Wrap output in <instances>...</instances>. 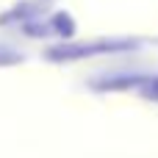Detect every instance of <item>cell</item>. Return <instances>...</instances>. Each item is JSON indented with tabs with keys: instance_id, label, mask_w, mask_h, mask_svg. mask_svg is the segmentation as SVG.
Masks as SVG:
<instances>
[{
	"instance_id": "8992f818",
	"label": "cell",
	"mask_w": 158,
	"mask_h": 158,
	"mask_svg": "<svg viewBox=\"0 0 158 158\" xmlns=\"http://www.w3.org/2000/svg\"><path fill=\"white\" fill-rule=\"evenodd\" d=\"M139 92H142V97H147V100H158V75H153V78L147 75V81L142 83Z\"/></svg>"
},
{
	"instance_id": "7a4b0ae2",
	"label": "cell",
	"mask_w": 158,
	"mask_h": 158,
	"mask_svg": "<svg viewBox=\"0 0 158 158\" xmlns=\"http://www.w3.org/2000/svg\"><path fill=\"white\" fill-rule=\"evenodd\" d=\"M42 8H44V0H25V3H17L14 8H8L6 14H0V25H8V22H33V19H42Z\"/></svg>"
},
{
	"instance_id": "277c9868",
	"label": "cell",
	"mask_w": 158,
	"mask_h": 158,
	"mask_svg": "<svg viewBox=\"0 0 158 158\" xmlns=\"http://www.w3.org/2000/svg\"><path fill=\"white\" fill-rule=\"evenodd\" d=\"M47 22H50V33L61 36L64 42L72 39V33H75V22H72V17H69L67 11H56L53 17H47Z\"/></svg>"
},
{
	"instance_id": "5b68a950",
	"label": "cell",
	"mask_w": 158,
	"mask_h": 158,
	"mask_svg": "<svg viewBox=\"0 0 158 158\" xmlns=\"http://www.w3.org/2000/svg\"><path fill=\"white\" fill-rule=\"evenodd\" d=\"M17 64H25V53L0 42V67H17Z\"/></svg>"
},
{
	"instance_id": "3957f363",
	"label": "cell",
	"mask_w": 158,
	"mask_h": 158,
	"mask_svg": "<svg viewBox=\"0 0 158 158\" xmlns=\"http://www.w3.org/2000/svg\"><path fill=\"white\" fill-rule=\"evenodd\" d=\"M147 81V75H111V78H103V81H94L92 89L97 92H119V89H131V86H139Z\"/></svg>"
},
{
	"instance_id": "6da1fadb",
	"label": "cell",
	"mask_w": 158,
	"mask_h": 158,
	"mask_svg": "<svg viewBox=\"0 0 158 158\" xmlns=\"http://www.w3.org/2000/svg\"><path fill=\"white\" fill-rule=\"evenodd\" d=\"M142 42L139 39H89V42H58L44 50V58L53 64H72L94 56H108V53H125L136 50Z\"/></svg>"
}]
</instances>
